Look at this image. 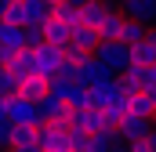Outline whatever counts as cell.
<instances>
[{
    "instance_id": "obj_1",
    "label": "cell",
    "mask_w": 156,
    "mask_h": 152,
    "mask_svg": "<svg viewBox=\"0 0 156 152\" xmlns=\"http://www.w3.org/2000/svg\"><path fill=\"white\" fill-rule=\"evenodd\" d=\"M91 54H94L113 76H120L127 65H131V43H123V40H98Z\"/></svg>"
},
{
    "instance_id": "obj_2",
    "label": "cell",
    "mask_w": 156,
    "mask_h": 152,
    "mask_svg": "<svg viewBox=\"0 0 156 152\" xmlns=\"http://www.w3.org/2000/svg\"><path fill=\"white\" fill-rule=\"evenodd\" d=\"M37 145H40V152H73L69 149V127L55 123V119L37 123Z\"/></svg>"
},
{
    "instance_id": "obj_3",
    "label": "cell",
    "mask_w": 156,
    "mask_h": 152,
    "mask_svg": "<svg viewBox=\"0 0 156 152\" xmlns=\"http://www.w3.org/2000/svg\"><path fill=\"white\" fill-rule=\"evenodd\" d=\"M7 119H11V123H22V127H37L40 123L37 102H29V98H22V94H11V98H7Z\"/></svg>"
},
{
    "instance_id": "obj_4",
    "label": "cell",
    "mask_w": 156,
    "mask_h": 152,
    "mask_svg": "<svg viewBox=\"0 0 156 152\" xmlns=\"http://www.w3.org/2000/svg\"><path fill=\"white\" fill-rule=\"evenodd\" d=\"M29 51H33V69H37L44 80L58 73V62H62V47H55V43H37V47H29Z\"/></svg>"
},
{
    "instance_id": "obj_5",
    "label": "cell",
    "mask_w": 156,
    "mask_h": 152,
    "mask_svg": "<svg viewBox=\"0 0 156 152\" xmlns=\"http://www.w3.org/2000/svg\"><path fill=\"white\" fill-rule=\"evenodd\" d=\"M109 69L94 58V54H87V58H80L76 62V83H83V87H94V83H102V80H109Z\"/></svg>"
},
{
    "instance_id": "obj_6",
    "label": "cell",
    "mask_w": 156,
    "mask_h": 152,
    "mask_svg": "<svg viewBox=\"0 0 156 152\" xmlns=\"http://www.w3.org/2000/svg\"><path fill=\"white\" fill-rule=\"evenodd\" d=\"M69 127H76V130H98V127H105V112L102 109H94V105H80V109H69Z\"/></svg>"
},
{
    "instance_id": "obj_7",
    "label": "cell",
    "mask_w": 156,
    "mask_h": 152,
    "mask_svg": "<svg viewBox=\"0 0 156 152\" xmlns=\"http://www.w3.org/2000/svg\"><path fill=\"white\" fill-rule=\"evenodd\" d=\"M120 94H123V91H120L116 76H109V80H102V83H94V87H91V98H87V105H94V109H102V112H105V109L116 102Z\"/></svg>"
},
{
    "instance_id": "obj_8",
    "label": "cell",
    "mask_w": 156,
    "mask_h": 152,
    "mask_svg": "<svg viewBox=\"0 0 156 152\" xmlns=\"http://www.w3.org/2000/svg\"><path fill=\"white\" fill-rule=\"evenodd\" d=\"M153 130V119H145V116H134V112H127L123 119L116 123V134H120V141H131V138H145Z\"/></svg>"
},
{
    "instance_id": "obj_9",
    "label": "cell",
    "mask_w": 156,
    "mask_h": 152,
    "mask_svg": "<svg viewBox=\"0 0 156 152\" xmlns=\"http://www.w3.org/2000/svg\"><path fill=\"white\" fill-rule=\"evenodd\" d=\"M37 109H40V123H44V119H55V123H66V127H69V105H66L62 98L44 94L37 102Z\"/></svg>"
},
{
    "instance_id": "obj_10",
    "label": "cell",
    "mask_w": 156,
    "mask_h": 152,
    "mask_svg": "<svg viewBox=\"0 0 156 152\" xmlns=\"http://www.w3.org/2000/svg\"><path fill=\"white\" fill-rule=\"evenodd\" d=\"M116 145H120L116 127H98V130H91V134H87V145H83V152H113Z\"/></svg>"
},
{
    "instance_id": "obj_11",
    "label": "cell",
    "mask_w": 156,
    "mask_h": 152,
    "mask_svg": "<svg viewBox=\"0 0 156 152\" xmlns=\"http://www.w3.org/2000/svg\"><path fill=\"white\" fill-rule=\"evenodd\" d=\"M69 29H73V26H66V22H62V18H55V15H47V18L40 22L44 43H55V47H66V43H69Z\"/></svg>"
},
{
    "instance_id": "obj_12",
    "label": "cell",
    "mask_w": 156,
    "mask_h": 152,
    "mask_svg": "<svg viewBox=\"0 0 156 152\" xmlns=\"http://www.w3.org/2000/svg\"><path fill=\"white\" fill-rule=\"evenodd\" d=\"M120 15L138 18V22H156V0H120Z\"/></svg>"
},
{
    "instance_id": "obj_13",
    "label": "cell",
    "mask_w": 156,
    "mask_h": 152,
    "mask_svg": "<svg viewBox=\"0 0 156 152\" xmlns=\"http://www.w3.org/2000/svg\"><path fill=\"white\" fill-rule=\"evenodd\" d=\"M127 112L153 119V116H156V94H149L145 87H138L134 94H127Z\"/></svg>"
},
{
    "instance_id": "obj_14",
    "label": "cell",
    "mask_w": 156,
    "mask_h": 152,
    "mask_svg": "<svg viewBox=\"0 0 156 152\" xmlns=\"http://www.w3.org/2000/svg\"><path fill=\"white\" fill-rule=\"evenodd\" d=\"M113 4H105V0H83L80 4V26H91V29H98V22L105 18V11H109Z\"/></svg>"
},
{
    "instance_id": "obj_15",
    "label": "cell",
    "mask_w": 156,
    "mask_h": 152,
    "mask_svg": "<svg viewBox=\"0 0 156 152\" xmlns=\"http://www.w3.org/2000/svg\"><path fill=\"white\" fill-rule=\"evenodd\" d=\"M94 43H98V29H91V26H73L69 29V47H76V51H94Z\"/></svg>"
},
{
    "instance_id": "obj_16",
    "label": "cell",
    "mask_w": 156,
    "mask_h": 152,
    "mask_svg": "<svg viewBox=\"0 0 156 152\" xmlns=\"http://www.w3.org/2000/svg\"><path fill=\"white\" fill-rule=\"evenodd\" d=\"M18 94L29 98V102H40V98L47 94V80H44L40 73H29L26 80H18Z\"/></svg>"
},
{
    "instance_id": "obj_17",
    "label": "cell",
    "mask_w": 156,
    "mask_h": 152,
    "mask_svg": "<svg viewBox=\"0 0 156 152\" xmlns=\"http://www.w3.org/2000/svg\"><path fill=\"white\" fill-rule=\"evenodd\" d=\"M120 26H123V15H120L116 4H113V7L105 11V18L98 22V40H116L120 36Z\"/></svg>"
},
{
    "instance_id": "obj_18",
    "label": "cell",
    "mask_w": 156,
    "mask_h": 152,
    "mask_svg": "<svg viewBox=\"0 0 156 152\" xmlns=\"http://www.w3.org/2000/svg\"><path fill=\"white\" fill-rule=\"evenodd\" d=\"M7 69H11V73L18 76V80H26L29 73H37V69H33V51H29V47H18V51L11 54V62H7Z\"/></svg>"
},
{
    "instance_id": "obj_19",
    "label": "cell",
    "mask_w": 156,
    "mask_h": 152,
    "mask_svg": "<svg viewBox=\"0 0 156 152\" xmlns=\"http://www.w3.org/2000/svg\"><path fill=\"white\" fill-rule=\"evenodd\" d=\"M145 33H149V22H138V18H127L123 15V26H120V36L123 43H138V40H145Z\"/></svg>"
},
{
    "instance_id": "obj_20",
    "label": "cell",
    "mask_w": 156,
    "mask_h": 152,
    "mask_svg": "<svg viewBox=\"0 0 156 152\" xmlns=\"http://www.w3.org/2000/svg\"><path fill=\"white\" fill-rule=\"evenodd\" d=\"M51 15L62 18L66 26H80V7L73 4V0H58V4H51Z\"/></svg>"
},
{
    "instance_id": "obj_21",
    "label": "cell",
    "mask_w": 156,
    "mask_h": 152,
    "mask_svg": "<svg viewBox=\"0 0 156 152\" xmlns=\"http://www.w3.org/2000/svg\"><path fill=\"white\" fill-rule=\"evenodd\" d=\"M22 7H26V26H29V22L40 26V22L51 15V4H47V0H22Z\"/></svg>"
},
{
    "instance_id": "obj_22",
    "label": "cell",
    "mask_w": 156,
    "mask_h": 152,
    "mask_svg": "<svg viewBox=\"0 0 156 152\" xmlns=\"http://www.w3.org/2000/svg\"><path fill=\"white\" fill-rule=\"evenodd\" d=\"M0 43L18 51V47H22V26H11V22H4V18H0Z\"/></svg>"
},
{
    "instance_id": "obj_23",
    "label": "cell",
    "mask_w": 156,
    "mask_h": 152,
    "mask_svg": "<svg viewBox=\"0 0 156 152\" xmlns=\"http://www.w3.org/2000/svg\"><path fill=\"white\" fill-rule=\"evenodd\" d=\"M87 98H91V87H83V83H73V87L66 91V105H69V109L87 105Z\"/></svg>"
},
{
    "instance_id": "obj_24",
    "label": "cell",
    "mask_w": 156,
    "mask_h": 152,
    "mask_svg": "<svg viewBox=\"0 0 156 152\" xmlns=\"http://www.w3.org/2000/svg\"><path fill=\"white\" fill-rule=\"evenodd\" d=\"M11 94H18V76L7 65H0V98H11Z\"/></svg>"
},
{
    "instance_id": "obj_25",
    "label": "cell",
    "mask_w": 156,
    "mask_h": 152,
    "mask_svg": "<svg viewBox=\"0 0 156 152\" xmlns=\"http://www.w3.org/2000/svg\"><path fill=\"white\" fill-rule=\"evenodd\" d=\"M4 22H11V26H26V7H22V0H11L7 7H4V15H0Z\"/></svg>"
},
{
    "instance_id": "obj_26",
    "label": "cell",
    "mask_w": 156,
    "mask_h": 152,
    "mask_svg": "<svg viewBox=\"0 0 156 152\" xmlns=\"http://www.w3.org/2000/svg\"><path fill=\"white\" fill-rule=\"evenodd\" d=\"M37 43H44V33H40V26H22V47H37Z\"/></svg>"
},
{
    "instance_id": "obj_27",
    "label": "cell",
    "mask_w": 156,
    "mask_h": 152,
    "mask_svg": "<svg viewBox=\"0 0 156 152\" xmlns=\"http://www.w3.org/2000/svg\"><path fill=\"white\" fill-rule=\"evenodd\" d=\"M11 145H15V123L0 119V149H11Z\"/></svg>"
},
{
    "instance_id": "obj_28",
    "label": "cell",
    "mask_w": 156,
    "mask_h": 152,
    "mask_svg": "<svg viewBox=\"0 0 156 152\" xmlns=\"http://www.w3.org/2000/svg\"><path fill=\"white\" fill-rule=\"evenodd\" d=\"M87 145V130H76V127H69V149L76 152V149H83Z\"/></svg>"
},
{
    "instance_id": "obj_29",
    "label": "cell",
    "mask_w": 156,
    "mask_h": 152,
    "mask_svg": "<svg viewBox=\"0 0 156 152\" xmlns=\"http://www.w3.org/2000/svg\"><path fill=\"white\" fill-rule=\"evenodd\" d=\"M123 145H127V152H153L149 138H131V141H123Z\"/></svg>"
},
{
    "instance_id": "obj_30",
    "label": "cell",
    "mask_w": 156,
    "mask_h": 152,
    "mask_svg": "<svg viewBox=\"0 0 156 152\" xmlns=\"http://www.w3.org/2000/svg\"><path fill=\"white\" fill-rule=\"evenodd\" d=\"M11 152H40V145H37V138H33V141H18V145H11Z\"/></svg>"
},
{
    "instance_id": "obj_31",
    "label": "cell",
    "mask_w": 156,
    "mask_h": 152,
    "mask_svg": "<svg viewBox=\"0 0 156 152\" xmlns=\"http://www.w3.org/2000/svg\"><path fill=\"white\" fill-rule=\"evenodd\" d=\"M0 119H7V98H0Z\"/></svg>"
},
{
    "instance_id": "obj_32",
    "label": "cell",
    "mask_w": 156,
    "mask_h": 152,
    "mask_svg": "<svg viewBox=\"0 0 156 152\" xmlns=\"http://www.w3.org/2000/svg\"><path fill=\"white\" fill-rule=\"evenodd\" d=\"M149 43H153V47H156V33H153V29H149Z\"/></svg>"
},
{
    "instance_id": "obj_33",
    "label": "cell",
    "mask_w": 156,
    "mask_h": 152,
    "mask_svg": "<svg viewBox=\"0 0 156 152\" xmlns=\"http://www.w3.org/2000/svg\"><path fill=\"white\" fill-rule=\"evenodd\" d=\"M7 4H11V0H0V15H4V7H7Z\"/></svg>"
},
{
    "instance_id": "obj_34",
    "label": "cell",
    "mask_w": 156,
    "mask_h": 152,
    "mask_svg": "<svg viewBox=\"0 0 156 152\" xmlns=\"http://www.w3.org/2000/svg\"><path fill=\"white\" fill-rule=\"evenodd\" d=\"M47 4H58V0H47Z\"/></svg>"
},
{
    "instance_id": "obj_35",
    "label": "cell",
    "mask_w": 156,
    "mask_h": 152,
    "mask_svg": "<svg viewBox=\"0 0 156 152\" xmlns=\"http://www.w3.org/2000/svg\"><path fill=\"white\" fill-rule=\"evenodd\" d=\"M153 123H156V116H153Z\"/></svg>"
},
{
    "instance_id": "obj_36",
    "label": "cell",
    "mask_w": 156,
    "mask_h": 152,
    "mask_svg": "<svg viewBox=\"0 0 156 152\" xmlns=\"http://www.w3.org/2000/svg\"><path fill=\"white\" fill-rule=\"evenodd\" d=\"M76 152H83V149H76Z\"/></svg>"
}]
</instances>
